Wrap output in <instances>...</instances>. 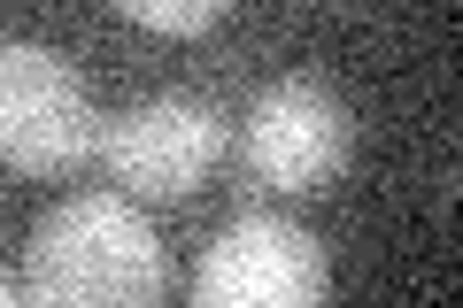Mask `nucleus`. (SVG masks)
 Listing matches in <instances>:
<instances>
[{"instance_id":"3","label":"nucleus","mask_w":463,"mask_h":308,"mask_svg":"<svg viewBox=\"0 0 463 308\" xmlns=\"http://www.w3.org/2000/svg\"><path fill=\"white\" fill-rule=\"evenodd\" d=\"M355 154V124L317 78H279L248 108V178L270 193H325Z\"/></svg>"},{"instance_id":"6","label":"nucleus","mask_w":463,"mask_h":308,"mask_svg":"<svg viewBox=\"0 0 463 308\" xmlns=\"http://www.w3.org/2000/svg\"><path fill=\"white\" fill-rule=\"evenodd\" d=\"M116 16H124V23H147V32L194 39V32H209V23H224V8H216V0H116Z\"/></svg>"},{"instance_id":"2","label":"nucleus","mask_w":463,"mask_h":308,"mask_svg":"<svg viewBox=\"0 0 463 308\" xmlns=\"http://www.w3.org/2000/svg\"><path fill=\"white\" fill-rule=\"evenodd\" d=\"M100 146L85 78L39 39H0V170L62 178Z\"/></svg>"},{"instance_id":"4","label":"nucleus","mask_w":463,"mask_h":308,"mask_svg":"<svg viewBox=\"0 0 463 308\" xmlns=\"http://www.w3.org/2000/svg\"><path fill=\"white\" fill-rule=\"evenodd\" d=\"M216 154H224V116L209 100H185V93H155L100 131L109 178L139 201H185L216 170Z\"/></svg>"},{"instance_id":"5","label":"nucleus","mask_w":463,"mask_h":308,"mask_svg":"<svg viewBox=\"0 0 463 308\" xmlns=\"http://www.w3.org/2000/svg\"><path fill=\"white\" fill-rule=\"evenodd\" d=\"M194 308H325V247L286 216H240L201 255Z\"/></svg>"},{"instance_id":"1","label":"nucleus","mask_w":463,"mask_h":308,"mask_svg":"<svg viewBox=\"0 0 463 308\" xmlns=\"http://www.w3.org/2000/svg\"><path fill=\"white\" fill-rule=\"evenodd\" d=\"M163 239L116 193H85L39 216L24 255V308H163Z\"/></svg>"},{"instance_id":"7","label":"nucleus","mask_w":463,"mask_h":308,"mask_svg":"<svg viewBox=\"0 0 463 308\" xmlns=\"http://www.w3.org/2000/svg\"><path fill=\"white\" fill-rule=\"evenodd\" d=\"M0 308H24V285H16V277H0Z\"/></svg>"}]
</instances>
